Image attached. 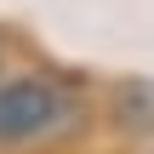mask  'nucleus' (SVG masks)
I'll return each instance as SVG.
<instances>
[{"mask_svg": "<svg viewBox=\"0 0 154 154\" xmlns=\"http://www.w3.org/2000/svg\"><path fill=\"white\" fill-rule=\"evenodd\" d=\"M74 120V103L57 80H6L0 86V149H17V143H40L51 131H63Z\"/></svg>", "mask_w": 154, "mask_h": 154, "instance_id": "obj_1", "label": "nucleus"}, {"mask_svg": "<svg viewBox=\"0 0 154 154\" xmlns=\"http://www.w3.org/2000/svg\"><path fill=\"white\" fill-rule=\"evenodd\" d=\"M114 126L120 131H154V80L137 74L114 91Z\"/></svg>", "mask_w": 154, "mask_h": 154, "instance_id": "obj_2", "label": "nucleus"}]
</instances>
